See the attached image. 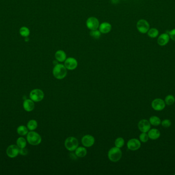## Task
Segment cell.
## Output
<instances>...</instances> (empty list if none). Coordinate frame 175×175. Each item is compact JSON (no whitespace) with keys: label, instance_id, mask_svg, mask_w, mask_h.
I'll list each match as a JSON object with an SVG mask.
<instances>
[{"label":"cell","instance_id":"d6986e66","mask_svg":"<svg viewBox=\"0 0 175 175\" xmlns=\"http://www.w3.org/2000/svg\"><path fill=\"white\" fill-rule=\"evenodd\" d=\"M75 154L77 157H84L87 155V151L85 147L80 146V147H77V149H76Z\"/></svg>","mask_w":175,"mask_h":175},{"label":"cell","instance_id":"83f0119b","mask_svg":"<svg viewBox=\"0 0 175 175\" xmlns=\"http://www.w3.org/2000/svg\"><path fill=\"white\" fill-rule=\"evenodd\" d=\"M147 34L149 37L154 38L158 35V30L156 28H152L149 30Z\"/></svg>","mask_w":175,"mask_h":175},{"label":"cell","instance_id":"e0dca14e","mask_svg":"<svg viewBox=\"0 0 175 175\" xmlns=\"http://www.w3.org/2000/svg\"><path fill=\"white\" fill-rule=\"evenodd\" d=\"M55 58L57 61L63 62L66 60V54L63 50H58L55 54Z\"/></svg>","mask_w":175,"mask_h":175},{"label":"cell","instance_id":"ffe728a7","mask_svg":"<svg viewBox=\"0 0 175 175\" xmlns=\"http://www.w3.org/2000/svg\"><path fill=\"white\" fill-rule=\"evenodd\" d=\"M149 122L153 126H157L161 124V121L159 118L157 116H152L149 119Z\"/></svg>","mask_w":175,"mask_h":175},{"label":"cell","instance_id":"5b68a950","mask_svg":"<svg viewBox=\"0 0 175 175\" xmlns=\"http://www.w3.org/2000/svg\"><path fill=\"white\" fill-rule=\"evenodd\" d=\"M30 99L35 102H39L43 100L44 93L40 89H34L30 93Z\"/></svg>","mask_w":175,"mask_h":175},{"label":"cell","instance_id":"7c38bea8","mask_svg":"<svg viewBox=\"0 0 175 175\" xmlns=\"http://www.w3.org/2000/svg\"><path fill=\"white\" fill-rule=\"evenodd\" d=\"M82 143L85 147H92L95 143L94 137L92 135H85L82 139Z\"/></svg>","mask_w":175,"mask_h":175},{"label":"cell","instance_id":"cb8c5ba5","mask_svg":"<svg viewBox=\"0 0 175 175\" xmlns=\"http://www.w3.org/2000/svg\"><path fill=\"white\" fill-rule=\"evenodd\" d=\"M19 33L22 37H28L30 35V30L27 27H22L19 29Z\"/></svg>","mask_w":175,"mask_h":175},{"label":"cell","instance_id":"277c9868","mask_svg":"<svg viewBox=\"0 0 175 175\" xmlns=\"http://www.w3.org/2000/svg\"><path fill=\"white\" fill-rule=\"evenodd\" d=\"M65 146L70 152L76 151V149L79 147V141L76 137H69L65 140Z\"/></svg>","mask_w":175,"mask_h":175},{"label":"cell","instance_id":"484cf974","mask_svg":"<svg viewBox=\"0 0 175 175\" xmlns=\"http://www.w3.org/2000/svg\"><path fill=\"white\" fill-rule=\"evenodd\" d=\"M124 145V140L121 137H119L116 139L115 141V146L116 147L120 149Z\"/></svg>","mask_w":175,"mask_h":175},{"label":"cell","instance_id":"603a6c76","mask_svg":"<svg viewBox=\"0 0 175 175\" xmlns=\"http://www.w3.org/2000/svg\"><path fill=\"white\" fill-rule=\"evenodd\" d=\"M16 144L19 149H23L26 146V141L23 137H19L16 141Z\"/></svg>","mask_w":175,"mask_h":175},{"label":"cell","instance_id":"ba28073f","mask_svg":"<svg viewBox=\"0 0 175 175\" xmlns=\"http://www.w3.org/2000/svg\"><path fill=\"white\" fill-rule=\"evenodd\" d=\"M137 28L141 33H145L149 31L150 25L149 23L145 20H140L137 23Z\"/></svg>","mask_w":175,"mask_h":175},{"label":"cell","instance_id":"4316f807","mask_svg":"<svg viewBox=\"0 0 175 175\" xmlns=\"http://www.w3.org/2000/svg\"><path fill=\"white\" fill-rule=\"evenodd\" d=\"M102 33L100 32L99 30H91L90 32V35L91 37L95 39H99L100 37L101 36Z\"/></svg>","mask_w":175,"mask_h":175},{"label":"cell","instance_id":"ac0fdd59","mask_svg":"<svg viewBox=\"0 0 175 175\" xmlns=\"http://www.w3.org/2000/svg\"><path fill=\"white\" fill-rule=\"evenodd\" d=\"M170 37L167 33H163L158 39V43L160 46H165L169 41Z\"/></svg>","mask_w":175,"mask_h":175},{"label":"cell","instance_id":"52a82bcc","mask_svg":"<svg viewBox=\"0 0 175 175\" xmlns=\"http://www.w3.org/2000/svg\"><path fill=\"white\" fill-rule=\"evenodd\" d=\"M165 105L166 104L165 103V101L159 98L154 99L151 104L153 109L156 111H161L163 110L165 107Z\"/></svg>","mask_w":175,"mask_h":175},{"label":"cell","instance_id":"1f68e13d","mask_svg":"<svg viewBox=\"0 0 175 175\" xmlns=\"http://www.w3.org/2000/svg\"><path fill=\"white\" fill-rule=\"evenodd\" d=\"M169 35H170V37L171 38V39L175 41V29L172 30V31L170 32Z\"/></svg>","mask_w":175,"mask_h":175},{"label":"cell","instance_id":"9a60e30c","mask_svg":"<svg viewBox=\"0 0 175 175\" xmlns=\"http://www.w3.org/2000/svg\"><path fill=\"white\" fill-rule=\"evenodd\" d=\"M34 103L31 99H27L23 102V108L28 112L32 111L34 109Z\"/></svg>","mask_w":175,"mask_h":175},{"label":"cell","instance_id":"7402d4cb","mask_svg":"<svg viewBox=\"0 0 175 175\" xmlns=\"http://www.w3.org/2000/svg\"><path fill=\"white\" fill-rule=\"evenodd\" d=\"M17 132L18 134L21 136H25L27 135L28 133V128L24 125H21L19 126L17 128Z\"/></svg>","mask_w":175,"mask_h":175},{"label":"cell","instance_id":"d4e9b609","mask_svg":"<svg viewBox=\"0 0 175 175\" xmlns=\"http://www.w3.org/2000/svg\"><path fill=\"white\" fill-rule=\"evenodd\" d=\"M165 103L166 105H172L175 102V97L173 95H169L165 97Z\"/></svg>","mask_w":175,"mask_h":175},{"label":"cell","instance_id":"2e32d148","mask_svg":"<svg viewBox=\"0 0 175 175\" xmlns=\"http://www.w3.org/2000/svg\"><path fill=\"white\" fill-rule=\"evenodd\" d=\"M148 136L149 139H151V140H157L160 137V132L159 130L156 128H152L150 129L148 131Z\"/></svg>","mask_w":175,"mask_h":175},{"label":"cell","instance_id":"30bf717a","mask_svg":"<svg viewBox=\"0 0 175 175\" xmlns=\"http://www.w3.org/2000/svg\"><path fill=\"white\" fill-rule=\"evenodd\" d=\"M141 142L140 140L136 138H133L128 141L127 147L131 151H135L138 150L141 147Z\"/></svg>","mask_w":175,"mask_h":175},{"label":"cell","instance_id":"4fadbf2b","mask_svg":"<svg viewBox=\"0 0 175 175\" xmlns=\"http://www.w3.org/2000/svg\"><path fill=\"white\" fill-rule=\"evenodd\" d=\"M150 123L149 121L145 119H142L138 123V127L139 130L142 133H147L151 129Z\"/></svg>","mask_w":175,"mask_h":175},{"label":"cell","instance_id":"7a4b0ae2","mask_svg":"<svg viewBox=\"0 0 175 175\" xmlns=\"http://www.w3.org/2000/svg\"><path fill=\"white\" fill-rule=\"evenodd\" d=\"M108 156L111 161L116 162L119 161L122 157V152L118 147L116 146L112 147L108 152Z\"/></svg>","mask_w":175,"mask_h":175},{"label":"cell","instance_id":"9c48e42d","mask_svg":"<svg viewBox=\"0 0 175 175\" xmlns=\"http://www.w3.org/2000/svg\"><path fill=\"white\" fill-rule=\"evenodd\" d=\"M64 65L68 70H73L76 69L78 66V62L76 59L72 57L67 58L65 61Z\"/></svg>","mask_w":175,"mask_h":175},{"label":"cell","instance_id":"6da1fadb","mask_svg":"<svg viewBox=\"0 0 175 175\" xmlns=\"http://www.w3.org/2000/svg\"><path fill=\"white\" fill-rule=\"evenodd\" d=\"M53 75L58 80L64 79L67 75V69L65 65L58 63L53 69Z\"/></svg>","mask_w":175,"mask_h":175},{"label":"cell","instance_id":"8fae6325","mask_svg":"<svg viewBox=\"0 0 175 175\" xmlns=\"http://www.w3.org/2000/svg\"><path fill=\"white\" fill-rule=\"evenodd\" d=\"M19 153V147H18V146L14 144L9 146L6 150V154L11 158L16 157Z\"/></svg>","mask_w":175,"mask_h":175},{"label":"cell","instance_id":"4dcf8cb0","mask_svg":"<svg viewBox=\"0 0 175 175\" xmlns=\"http://www.w3.org/2000/svg\"><path fill=\"white\" fill-rule=\"evenodd\" d=\"M28 149L25 148L23 149H19V154L22 156H26L28 154Z\"/></svg>","mask_w":175,"mask_h":175},{"label":"cell","instance_id":"44dd1931","mask_svg":"<svg viewBox=\"0 0 175 175\" xmlns=\"http://www.w3.org/2000/svg\"><path fill=\"white\" fill-rule=\"evenodd\" d=\"M37 122L35 120H31L27 123V128L29 130L33 131L37 127Z\"/></svg>","mask_w":175,"mask_h":175},{"label":"cell","instance_id":"5bb4252c","mask_svg":"<svg viewBox=\"0 0 175 175\" xmlns=\"http://www.w3.org/2000/svg\"><path fill=\"white\" fill-rule=\"evenodd\" d=\"M112 25L110 23L108 22H103L99 25V30L100 32L103 34L108 33L112 29Z\"/></svg>","mask_w":175,"mask_h":175},{"label":"cell","instance_id":"8992f818","mask_svg":"<svg viewBox=\"0 0 175 175\" xmlns=\"http://www.w3.org/2000/svg\"><path fill=\"white\" fill-rule=\"evenodd\" d=\"M99 25V21L98 19L94 17H89L86 21V26L90 30L97 29Z\"/></svg>","mask_w":175,"mask_h":175},{"label":"cell","instance_id":"f546056e","mask_svg":"<svg viewBox=\"0 0 175 175\" xmlns=\"http://www.w3.org/2000/svg\"><path fill=\"white\" fill-rule=\"evenodd\" d=\"M161 124L162 126L164 127L168 128L172 124V122L169 119H165L163 121H161Z\"/></svg>","mask_w":175,"mask_h":175},{"label":"cell","instance_id":"3957f363","mask_svg":"<svg viewBox=\"0 0 175 175\" xmlns=\"http://www.w3.org/2000/svg\"><path fill=\"white\" fill-rule=\"evenodd\" d=\"M27 140L32 146H37L42 142V138L39 134L35 131H31L27 135Z\"/></svg>","mask_w":175,"mask_h":175},{"label":"cell","instance_id":"f1b7e54d","mask_svg":"<svg viewBox=\"0 0 175 175\" xmlns=\"http://www.w3.org/2000/svg\"><path fill=\"white\" fill-rule=\"evenodd\" d=\"M149 139V136L147 133H142L139 136V140L140 142L145 143L148 141Z\"/></svg>","mask_w":175,"mask_h":175}]
</instances>
